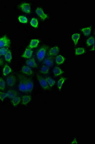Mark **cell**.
Instances as JSON below:
<instances>
[{"label":"cell","mask_w":95,"mask_h":144,"mask_svg":"<svg viewBox=\"0 0 95 144\" xmlns=\"http://www.w3.org/2000/svg\"><path fill=\"white\" fill-rule=\"evenodd\" d=\"M48 49V46L44 45L40 48L36 53V56L39 61H42L44 58L46 53Z\"/></svg>","instance_id":"6da1fadb"},{"label":"cell","mask_w":95,"mask_h":144,"mask_svg":"<svg viewBox=\"0 0 95 144\" xmlns=\"http://www.w3.org/2000/svg\"><path fill=\"white\" fill-rule=\"evenodd\" d=\"M10 46L11 40L6 36L0 38V48H9Z\"/></svg>","instance_id":"7a4b0ae2"},{"label":"cell","mask_w":95,"mask_h":144,"mask_svg":"<svg viewBox=\"0 0 95 144\" xmlns=\"http://www.w3.org/2000/svg\"><path fill=\"white\" fill-rule=\"evenodd\" d=\"M20 82L19 85V89L22 92H26V85L25 76L22 75H19Z\"/></svg>","instance_id":"3957f363"},{"label":"cell","mask_w":95,"mask_h":144,"mask_svg":"<svg viewBox=\"0 0 95 144\" xmlns=\"http://www.w3.org/2000/svg\"><path fill=\"white\" fill-rule=\"evenodd\" d=\"M37 78L38 80L39 81V83L41 85V87L44 90H48L50 89V87L49 86L48 82L46 80H45V78H44L43 77H41L38 74L37 75Z\"/></svg>","instance_id":"277c9868"},{"label":"cell","mask_w":95,"mask_h":144,"mask_svg":"<svg viewBox=\"0 0 95 144\" xmlns=\"http://www.w3.org/2000/svg\"><path fill=\"white\" fill-rule=\"evenodd\" d=\"M31 5L26 2H23L20 5V8L22 11L25 13L30 14L31 13Z\"/></svg>","instance_id":"5b68a950"},{"label":"cell","mask_w":95,"mask_h":144,"mask_svg":"<svg viewBox=\"0 0 95 144\" xmlns=\"http://www.w3.org/2000/svg\"><path fill=\"white\" fill-rule=\"evenodd\" d=\"M26 85V92L29 93L33 90L34 88V83L32 79L25 76Z\"/></svg>","instance_id":"8992f818"},{"label":"cell","mask_w":95,"mask_h":144,"mask_svg":"<svg viewBox=\"0 0 95 144\" xmlns=\"http://www.w3.org/2000/svg\"><path fill=\"white\" fill-rule=\"evenodd\" d=\"M35 12L37 14V15L43 21L47 19L48 18V15L46 13H44L43 12V9L41 7H37L35 10Z\"/></svg>","instance_id":"52a82bcc"},{"label":"cell","mask_w":95,"mask_h":144,"mask_svg":"<svg viewBox=\"0 0 95 144\" xmlns=\"http://www.w3.org/2000/svg\"><path fill=\"white\" fill-rule=\"evenodd\" d=\"M16 83V78L13 75H11L6 79V84L8 86L13 87Z\"/></svg>","instance_id":"ba28073f"},{"label":"cell","mask_w":95,"mask_h":144,"mask_svg":"<svg viewBox=\"0 0 95 144\" xmlns=\"http://www.w3.org/2000/svg\"><path fill=\"white\" fill-rule=\"evenodd\" d=\"M59 52V49L57 47H54L50 48L48 52V56H54L56 55Z\"/></svg>","instance_id":"9c48e42d"},{"label":"cell","mask_w":95,"mask_h":144,"mask_svg":"<svg viewBox=\"0 0 95 144\" xmlns=\"http://www.w3.org/2000/svg\"><path fill=\"white\" fill-rule=\"evenodd\" d=\"M33 52L32 50L28 47L26 48L25 52L22 55V57L26 59H30L33 56Z\"/></svg>","instance_id":"30bf717a"},{"label":"cell","mask_w":95,"mask_h":144,"mask_svg":"<svg viewBox=\"0 0 95 144\" xmlns=\"http://www.w3.org/2000/svg\"><path fill=\"white\" fill-rule=\"evenodd\" d=\"M22 73L26 74L27 75H32L34 74V72L32 68H31L30 67L27 66H23L22 67V70H21Z\"/></svg>","instance_id":"8fae6325"},{"label":"cell","mask_w":95,"mask_h":144,"mask_svg":"<svg viewBox=\"0 0 95 144\" xmlns=\"http://www.w3.org/2000/svg\"><path fill=\"white\" fill-rule=\"evenodd\" d=\"M40 40L39 39H32L29 44L28 47L30 49H34L38 47L39 45Z\"/></svg>","instance_id":"7c38bea8"},{"label":"cell","mask_w":95,"mask_h":144,"mask_svg":"<svg viewBox=\"0 0 95 144\" xmlns=\"http://www.w3.org/2000/svg\"><path fill=\"white\" fill-rule=\"evenodd\" d=\"M26 65L28 66L33 68H36L37 67V65L36 61L35 60L34 58H30L28 60H27L26 62Z\"/></svg>","instance_id":"4fadbf2b"},{"label":"cell","mask_w":95,"mask_h":144,"mask_svg":"<svg viewBox=\"0 0 95 144\" xmlns=\"http://www.w3.org/2000/svg\"><path fill=\"white\" fill-rule=\"evenodd\" d=\"M12 72L11 68L7 64H5L3 69V74L4 76H6Z\"/></svg>","instance_id":"5bb4252c"},{"label":"cell","mask_w":95,"mask_h":144,"mask_svg":"<svg viewBox=\"0 0 95 144\" xmlns=\"http://www.w3.org/2000/svg\"><path fill=\"white\" fill-rule=\"evenodd\" d=\"M44 63L48 67H52L54 64V61L53 58L51 57H48L44 59Z\"/></svg>","instance_id":"9a60e30c"},{"label":"cell","mask_w":95,"mask_h":144,"mask_svg":"<svg viewBox=\"0 0 95 144\" xmlns=\"http://www.w3.org/2000/svg\"><path fill=\"white\" fill-rule=\"evenodd\" d=\"M31 101V96L29 95H25L22 96L21 99V103L23 105H27Z\"/></svg>","instance_id":"2e32d148"},{"label":"cell","mask_w":95,"mask_h":144,"mask_svg":"<svg viewBox=\"0 0 95 144\" xmlns=\"http://www.w3.org/2000/svg\"><path fill=\"white\" fill-rule=\"evenodd\" d=\"M65 57L61 55H57L55 59V61L58 65H61L65 62Z\"/></svg>","instance_id":"e0dca14e"},{"label":"cell","mask_w":95,"mask_h":144,"mask_svg":"<svg viewBox=\"0 0 95 144\" xmlns=\"http://www.w3.org/2000/svg\"><path fill=\"white\" fill-rule=\"evenodd\" d=\"M6 93L7 95V97L10 99H13V98L18 96V93L17 91L13 89L9 90L6 92Z\"/></svg>","instance_id":"ac0fdd59"},{"label":"cell","mask_w":95,"mask_h":144,"mask_svg":"<svg viewBox=\"0 0 95 144\" xmlns=\"http://www.w3.org/2000/svg\"><path fill=\"white\" fill-rule=\"evenodd\" d=\"M80 37V34L77 33H74L73 35H72L71 39L73 41L75 46H77V45L78 44V40L79 39Z\"/></svg>","instance_id":"d6986e66"},{"label":"cell","mask_w":95,"mask_h":144,"mask_svg":"<svg viewBox=\"0 0 95 144\" xmlns=\"http://www.w3.org/2000/svg\"><path fill=\"white\" fill-rule=\"evenodd\" d=\"M64 72L58 67H55L53 70V73L55 76H59L63 74Z\"/></svg>","instance_id":"ffe728a7"},{"label":"cell","mask_w":95,"mask_h":144,"mask_svg":"<svg viewBox=\"0 0 95 144\" xmlns=\"http://www.w3.org/2000/svg\"><path fill=\"white\" fill-rule=\"evenodd\" d=\"M5 60L8 62H11L12 60V52L10 49L8 50L7 52L5 55Z\"/></svg>","instance_id":"44dd1931"},{"label":"cell","mask_w":95,"mask_h":144,"mask_svg":"<svg viewBox=\"0 0 95 144\" xmlns=\"http://www.w3.org/2000/svg\"><path fill=\"white\" fill-rule=\"evenodd\" d=\"M21 101V99L20 98V97L18 96H16L13 98V99H12V105H13V107H16L20 103Z\"/></svg>","instance_id":"7402d4cb"},{"label":"cell","mask_w":95,"mask_h":144,"mask_svg":"<svg viewBox=\"0 0 95 144\" xmlns=\"http://www.w3.org/2000/svg\"><path fill=\"white\" fill-rule=\"evenodd\" d=\"M80 30L81 31L83 34V35L85 36H88L90 35L91 32V27L88 26L85 28H83L81 29Z\"/></svg>","instance_id":"603a6c76"},{"label":"cell","mask_w":95,"mask_h":144,"mask_svg":"<svg viewBox=\"0 0 95 144\" xmlns=\"http://www.w3.org/2000/svg\"><path fill=\"white\" fill-rule=\"evenodd\" d=\"M66 78L64 77H62L60 78L59 79L57 82V87L59 90H61L62 89V87L64 84V83L65 82V81L66 80Z\"/></svg>","instance_id":"cb8c5ba5"},{"label":"cell","mask_w":95,"mask_h":144,"mask_svg":"<svg viewBox=\"0 0 95 144\" xmlns=\"http://www.w3.org/2000/svg\"><path fill=\"white\" fill-rule=\"evenodd\" d=\"M30 25L31 26L35 28H37L38 27L39 23L38 20L35 18H32L30 21Z\"/></svg>","instance_id":"d4e9b609"},{"label":"cell","mask_w":95,"mask_h":144,"mask_svg":"<svg viewBox=\"0 0 95 144\" xmlns=\"http://www.w3.org/2000/svg\"><path fill=\"white\" fill-rule=\"evenodd\" d=\"M86 45L87 46H93L95 43V39L93 36L91 37L86 40Z\"/></svg>","instance_id":"484cf974"},{"label":"cell","mask_w":95,"mask_h":144,"mask_svg":"<svg viewBox=\"0 0 95 144\" xmlns=\"http://www.w3.org/2000/svg\"><path fill=\"white\" fill-rule=\"evenodd\" d=\"M45 80H46L47 82H48V84L49 85V86L50 87H52L56 84V81L55 80H54L53 79H52L51 77H48L45 78Z\"/></svg>","instance_id":"4316f807"},{"label":"cell","mask_w":95,"mask_h":144,"mask_svg":"<svg viewBox=\"0 0 95 144\" xmlns=\"http://www.w3.org/2000/svg\"><path fill=\"white\" fill-rule=\"evenodd\" d=\"M86 51L85 49L83 48H78L75 50V54L76 55H80L85 53Z\"/></svg>","instance_id":"83f0119b"},{"label":"cell","mask_w":95,"mask_h":144,"mask_svg":"<svg viewBox=\"0 0 95 144\" xmlns=\"http://www.w3.org/2000/svg\"><path fill=\"white\" fill-rule=\"evenodd\" d=\"M49 68L46 66H43L40 70V72L42 74H47L49 73Z\"/></svg>","instance_id":"f1b7e54d"},{"label":"cell","mask_w":95,"mask_h":144,"mask_svg":"<svg viewBox=\"0 0 95 144\" xmlns=\"http://www.w3.org/2000/svg\"><path fill=\"white\" fill-rule=\"evenodd\" d=\"M18 20L19 22H20L21 23H23V24H26L28 22V19L27 18L25 17V16H22V15H20L18 17Z\"/></svg>","instance_id":"f546056e"},{"label":"cell","mask_w":95,"mask_h":144,"mask_svg":"<svg viewBox=\"0 0 95 144\" xmlns=\"http://www.w3.org/2000/svg\"><path fill=\"white\" fill-rule=\"evenodd\" d=\"M5 88V83L2 77L0 78V90H4Z\"/></svg>","instance_id":"4dcf8cb0"},{"label":"cell","mask_w":95,"mask_h":144,"mask_svg":"<svg viewBox=\"0 0 95 144\" xmlns=\"http://www.w3.org/2000/svg\"><path fill=\"white\" fill-rule=\"evenodd\" d=\"M8 49L5 48H0V56H5L8 51Z\"/></svg>","instance_id":"1f68e13d"},{"label":"cell","mask_w":95,"mask_h":144,"mask_svg":"<svg viewBox=\"0 0 95 144\" xmlns=\"http://www.w3.org/2000/svg\"><path fill=\"white\" fill-rule=\"evenodd\" d=\"M7 97V95L6 92H0V100L2 101H4L5 99Z\"/></svg>","instance_id":"d6a6232c"},{"label":"cell","mask_w":95,"mask_h":144,"mask_svg":"<svg viewBox=\"0 0 95 144\" xmlns=\"http://www.w3.org/2000/svg\"><path fill=\"white\" fill-rule=\"evenodd\" d=\"M78 143V142H77V140L76 139H74V140H73V141L71 143V144H77Z\"/></svg>","instance_id":"836d02e7"},{"label":"cell","mask_w":95,"mask_h":144,"mask_svg":"<svg viewBox=\"0 0 95 144\" xmlns=\"http://www.w3.org/2000/svg\"><path fill=\"white\" fill-rule=\"evenodd\" d=\"M3 65H4V61L2 59H0V66H2Z\"/></svg>","instance_id":"e575fe53"},{"label":"cell","mask_w":95,"mask_h":144,"mask_svg":"<svg viewBox=\"0 0 95 144\" xmlns=\"http://www.w3.org/2000/svg\"><path fill=\"white\" fill-rule=\"evenodd\" d=\"M95 51V44L93 45V47L91 50V51Z\"/></svg>","instance_id":"d590c367"}]
</instances>
